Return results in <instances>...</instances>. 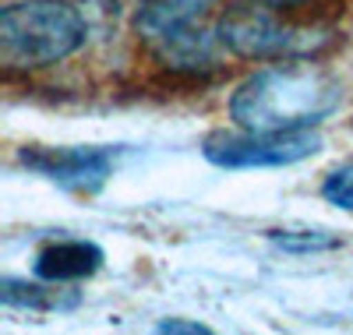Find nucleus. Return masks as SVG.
I'll return each mask as SVG.
<instances>
[{
	"label": "nucleus",
	"instance_id": "obj_1",
	"mask_svg": "<svg viewBox=\"0 0 353 335\" xmlns=\"http://www.w3.org/2000/svg\"><path fill=\"white\" fill-rule=\"evenodd\" d=\"M343 106V85L311 60H279L244 78L230 96V120L244 131L318 128Z\"/></svg>",
	"mask_w": 353,
	"mask_h": 335
},
{
	"label": "nucleus",
	"instance_id": "obj_2",
	"mask_svg": "<svg viewBox=\"0 0 353 335\" xmlns=\"http://www.w3.org/2000/svg\"><path fill=\"white\" fill-rule=\"evenodd\" d=\"M88 39V21L68 0H18L0 11V57L8 68L39 71L74 57Z\"/></svg>",
	"mask_w": 353,
	"mask_h": 335
},
{
	"label": "nucleus",
	"instance_id": "obj_3",
	"mask_svg": "<svg viewBox=\"0 0 353 335\" xmlns=\"http://www.w3.org/2000/svg\"><path fill=\"white\" fill-rule=\"evenodd\" d=\"M219 43L230 57L244 60H311L329 46V32L293 25L272 4H237L216 18Z\"/></svg>",
	"mask_w": 353,
	"mask_h": 335
},
{
	"label": "nucleus",
	"instance_id": "obj_4",
	"mask_svg": "<svg viewBox=\"0 0 353 335\" xmlns=\"http://www.w3.org/2000/svg\"><path fill=\"white\" fill-rule=\"evenodd\" d=\"M321 152V134L304 131H212L201 141V156L219 170H269L293 166Z\"/></svg>",
	"mask_w": 353,
	"mask_h": 335
},
{
	"label": "nucleus",
	"instance_id": "obj_5",
	"mask_svg": "<svg viewBox=\"0 0 353 335\" xmlns=\"http://www.w3.org/2000/svg\"><path fill=\"white\" fill-rule=\"evenodd\" d=\"M117 156L113 145H25L18 148V166L64 191L92 194L113 176Z\"/></svg>",
	"mask_w": 353,
	"mask_h": 335
},
{
	"label": "nucleus",
	"instance_id": "obj_6",
	"mask_svg": "<svg viewBox=\"0 0 353 335\" xmlns=\"http://www.w3.org/2000/svg\"><path fill=\"white\" fill-rule=\"evenodd\" d=\"M106 254L99 243L92 240H53L36 254L32 272L46 283H81V279H92L96 272L103 268Z\"/></svg>",
	"mask_w": 353,
	"mask_h": 335
},
{
	"label": "nucleus",
	"instance_id": "obj_7",
	"mask_svg": "<svg viewBox=\"0 0 353 335\" xmlns=\"http://www.w3.org/2000/svg\"><path fill=\"white\" fill-rule=\"evenodd\" d=\"M219 0H138L134 8V32L141 43L159 39L176 28L201 25Z\"/></svg>",
	"mask_w": 353,
	"mask_h": 335
},
{
	"label": "nucleus",
	"instance_id": "obj_8",
	"mask_svg": "<svg viewBox=\"0 0 353 335\" xmlns=\"http://www.w3.org/2000/svg\"><path fill=\"white\" fill-rule=\"evenodd\" d=\"M0 300H4V307L50 314V311H74L81 303V293L71 290L68 283H46L39 276L36 279L4 276L0 279Z\"/></svg>",
	"mask_w": 353,
	"mask_h": 335
},
{
	"label": "nucleus",
	"instance_id": "obj_9",
	"mask_svg": "<svg viewBox=\"0 0 353 335\" xmlns=\"http://www.w3.org/2000/svg\"><path fill=\"white\" fill-rule=\"evenodd\" d=\"M269 240L286 254H321L339 247V236L329 230H269Z\"/></svg>",
	"mask_w": 353,
	"mask_h": 335
},
{
	"label": "nucleus",
	"instance_id": "obj_10",
	"mask_svg": "<svg viewBox=\"0 0 353 335\" xmlns=\"http://www.w3.org/2000/svg\"><path fill=\"white\" fill-rule=\"evenodd\" d=\"M321 198L336 205L339 212H353V163L336 166L325 180H321Z\"/></svg>",
	"mask_w": 353,
	"mask_h": 335
},
{
	"label": "nucleus",
	"instance_id": "obj_11",
	"mask_svg": "<svg viewBox=\"0 0 353 335\" xmlns=\"http://www.w3.org/2000/svg\"><path fill=\"white\" fill-rule=\"evenodd\" d=\"M156 332H163V335H209L212 328L201 321H188V318H166L156 325Z\"/></svg>",
	"mask_w": 353,
	"mask_h": 335
},
{
	"label": "nucleus",
	"instance_id": "obj_12",
	"mask_svg": "<svg viewBox=\"0 0 353 335\" xmlns=\"http://www.w3.org/2000/svg\"><path fill=\"white\" fill-rule=\"evenodd\" d=\"M272 8H301V4H311V0H269Z\"/></svg>",
	"mask_w": 353,
	"mask_h": 335
}]
</instances>
